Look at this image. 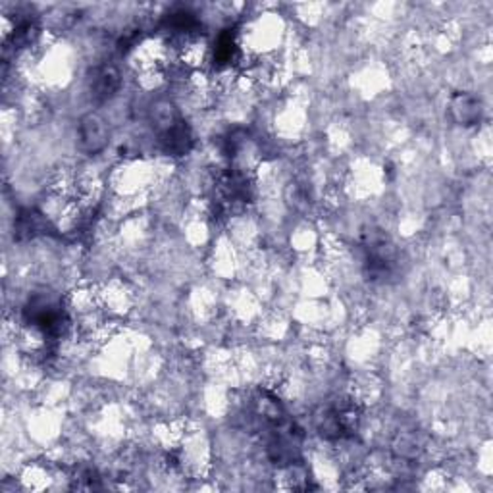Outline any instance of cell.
<instances>
[{"label":"cell","instance_id":"obj_1","mask_svg":"<svg viewBox=\"0 0 493 493\" xmlns=\"http://www.w3.org/2000/svg\"><path fill=\"white\" fill-rule=\"evenodd\" d=\"M78 147L87 156H97L110 143V128L99 112H87L78 123Z\"/></svg>","mask_w":493,"mask_h":493},{"label":"cell","instance_id":"obj_2","mask_svg":"<svg viewBox=\"0 0 493 493\" xmlns=\"http://www.w3.org/2000/svg\"><path fill=\"white\" fill-rule=\"evenodd\" d=\"M121 87V74L116 64L104 62L93 68V74L89 78V93L91 99L99 104L109 102L112 97L118 95Z\"/></svg>","mask_w":493,"mask_h":493},{"label":"cell","instance_id":"obj_3","mask_svg":"<svg viewBox=\"0 0 493 493\" xmlns=\"http://www.w3.org/2000/svg\"><path fill=\"white\" fill-rule=\"evenodd\" d=\"M449 112L459 126H477L482 118L480 99L470 93H456L449 102Z\"/></svg>","mask_w":493,"mask_h":493}]
</instances>
